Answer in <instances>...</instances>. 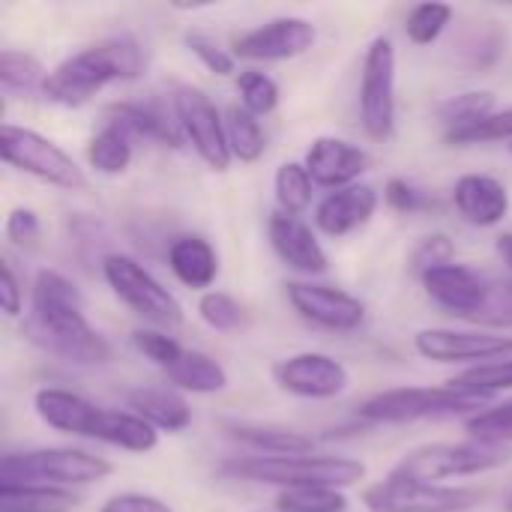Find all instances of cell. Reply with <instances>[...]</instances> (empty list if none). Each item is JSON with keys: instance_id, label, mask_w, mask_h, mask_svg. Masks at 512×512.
Wrapping results in <instances>:
<instances>
[{"instance_id": "44", "label": "cell", "mask_w": 512, "mask_h": 512, "mask_svg": "<svg viewBox=\"0 0 512 512\" xmlns=\"http://www.w3.org/2000/svg\"><path fill=\"white\" fill-rule=\"evenodd\" d=\"M384 201H387L396 213H417V210H426V207L435 204L426 192H420L417 186H411L408 180H399V177H393V180L384 186Z\"/></svg>"}, {"instance_id": "12", "label": "cell", "mask_w": 512, "mask_h": 512, "mask_svg": "<svg viewBox=\"0 0 512 512\" xmlns=\"http://www.w3.org/2000/svg\"><path fill=\"white\" fill-rule=\"evenodd\" d=\"M174 117H177L183 138L192 144V150L207 168L213 171L231 168L234 156H231L228 135H225V117L219 114V108L204 90L192 84H180L174 90Z\"/></svg>"}, {"instance_id": "9", "label": "cell", "mask_w": 512, "mask_h": 512, "mask_svg": "<svg viewBox=\"0 0 512 512\" xmlns=\"http://www.w3.org/2000/svg\"><path fill=\"white\" fill-rule=\"evenodd\" d=\"M0 156L6 165L48 183V186H57V189H66V192H81L87 189V174L78 168V162L63 150L57 147L51 138L33 132V129H24V126H12V123H3L0 129Z\"/></svg>"}, {"instance_id": "14", "label": "cell", "mask_w": 512, "mask_h": 512, "mask_svg": "<svg viewBox=\"0 0 512 512\" xmlns=\"http://www.w3.org/2000/svg\"><path fill=\"white\" fill-rule=\"evenodd\" d=\"M285 294H288L291 309L303 321H309L321 330L351 333L366 321V306L342 288L315 285V282H288Z\"/></svg>"}, {"instance_id": "45", "label": "cell", "mask_w": 512, "mask_h": 512, "mask_svg": "<svg viewBox=\"0 0 512 512\" xmlns=\"http://www.w3.org/2000/svg\"><path fill=\"white\" fill-rule=\"evenodd\" d=\"M99 512H174L162 498L156 495H144V492H123V495H111Z\"/></svg>"}, {"instance_id": "23", "label": "cell", "mask_w": 512, "mask_h": 512, "mask_svg": "<svg viewBox=\"0 0 512 512\" xmlns=\"http://www.w3.org/2000/svg\"><path fill=\"white\" fill-rule=\"evenodd\" d=\"M171 273L192 291H204L219 279V255L201 234H180L168 246Z\"/></svg>"}, {"instance_id": "5", "label": "cell", "mask_w": 512, "mask_h": 512, "mask_svg": "<svg viewBox=\"0 0 512 512\" xmlns=\"http://www.w3.org/2000/svg\"><path fill=\"white\" fill-rule=\"evenodd\" d=\"M492 393L462 390L456 384L444 387H396L369 396L357 417L366 423H417V420H441V417H477L492 402Z\"/></svg>"}, {"instance_id": "27", "label": "cell", "mask_w": 512, "mask_h": 512, "mask_svg": "<svg viewBox=\"0 0 512 512\" xmlns=\"http://www.w3.org/2000/svg\"><path fill=\"white\" fill-rule=\"evenodd\" d=\"M132 135L120 126V123H105L90 141H87V162L93 171L105 174V177H117L123 171H129L132 165Z\"/></svg>"}, {"instance_id": "13", "label": "cell", "mask_w": 512, "mask_h": 512, "mask_svg": "<svg viewBox=\"0 0 512 512\" xmlns=\"http://www.w3.org/2000/svg\"><path fill=\"white\" fill-rule=\"evenodd\" d=\"M273 381L282 393H291L297 399L327 402L351 387V372L330 354L303 351L279 360L273 366Z\"/></svg>"}, {"instance_id": "2", "label": "cell", "mask_w": 512, "mask_h": 512, "mask_svg": "<svg viewBox=\"0 0 512 512\" xmlns=\"http://www.w3.org/2000/svg\"><path fill=\"white\" fill-rule=\"evenodd\" d=\"M33 411L54 432L102 441L126 453H150L159 444V432L141 417H135L132 411L99 408L69 390H57V387L39 390L33 396Z\"/></svg>"}, {"instance_id": "30", "label": "cell", "mask_w": 512, "mask_h": 512, "mask_svg": "<svg viewBox=\"0 0 512 512\" xmlns=\"http://www.w3.org/2000/svg\"><path fill=\"white\" fill-rule=\"evenodd\" d=\"M312 186L315 183H312L303 162H282L276 168V177H273V192H276L279 213L300 216L312 204Z\"/></svg>"}, {"instance_id": "28", "label": "cell", "mask_w": 512, "mask_h": 512, "mask_svg": "<svg viewBox=\"0 0 512 512\" xmlns=\"http://www.w3.org/2000/svg\"><path fill=\"white\" fill-rule=\"evenodd\" d=\"M81 498L54 486H15L0 483V512H72Z\"/></svg>"}, {"instance_id": "19", "label": "cell", "mask_w": 512, "mask_h": 512, "mask_svg": "<svg viewBox=\"0 0 512 512\" xmlns=\"http://www.w3.org/2000/svg\"><path fill=\"white\" fill-rule=\"evenodd\" d=\"M273 252L282 258V264H288L297 273L306 276H321L327 273L330 261L324 246L318 243L315 231L300 219V216H288V213H273L270 225H267Z\"/></svg>"}, {"instance_id": "32", "label": "cell", "mask_w": 512, "mask_h": 512, "mask_svg": "<svg viewBox=\"0 0 512 512\" xmlns=\"http://www.w3.org/2000/svg\"><path fill=\"white\" fill-rule=\"evenodd\" d=\"M45 78H48V72L33 54L12 51V48L0 51V84H3L6 93H12V90L27 93V90H36V87L42 90Z\"/></svg>"}, {"instance_id": "43", "label": "cell", "mask_w": 512, "mask_h": 512, "mask_svg": "<svg viewBox=\"0 0 512 512\" xmlns=\"http://www.w3.org/2000/svg\"><path fill=\"white\" fill-rule=\"evenodd\" d=\"M453 255H456V249H453V243H450L447 234H429V237H423V240L417 243V249L411 252V267H414L417 276H420V273H426V270H432V267L450 264Z\"/></svg>"}, {"instance_id": "35", "label": "cell", "mask_w": 512, "mask_h": 512, "mask_svg": "<svg viewBox=\"0 0 512 512\" xmlns=\"http://www.w3.org/2000/svg\"><path fill=\"white\" fill-rule=\"evenodd\" d=\"M453 21V6L447 3H420L408 12L405 33L414 45H432L441 39L447 24Z\"/></svg>"}, {"instance_id": "17", "label": "cell", "mask_w": 512, "mask_h": 512, "mask_svg": "<svg viewBox=\"0 0 512 512\" xmlns=\"http://www.w3.org/2000/svg\"><path fill=\"white\" fill-rule=\"evenodd\" d=\"M423 291L450 315L465 318V321H477V315L486 309L489 300V279L480 276L477 270L465 267V264H441L432 267L426 273H420Z\"/></svg>"}, {"instance_id": "16", "label": "cell", "mask_w": 512, "mask_h": 512, "mask_svg": "<svg viewBox=\"0 0 512 512\" xmlns=\"http://www.w3.org/2000/svg\"><path fill=\"white\" fill-rule=\"evenodd\" d=\"M414 351L432 363H498L512 357V336L465 333V330H420L414 336Z\"/></svg>"}, {"instance_id": "38", "label": "cell", "mask_w": 512, "mask_h": 512, "mask_svg": "<svg viewBox=\"0 0 512 512\" xmlns=\"http://www.w3.org/2000/svg\"><path fill=\"white\" fill-rule=\"evenodd\" d=\"M450 384H456L462 390L492 393V396H498L501 390H512V357L498 360V363H486V366H474V369L456 375Z\"/></svg>"}, {"instance_id": "24", "label": "cell", "mask_w": 512, "mask_h": 512, "mask_svg": "<svg viewBox=\"0 0 512 512\" xmlns=\"http://www.w3.org/2000/svg\"><path fill=\"white\" fill-rule=\"evenodd\" d=\"M105 117L111 123H120L132 138H147L165 147H180L183 141L177 120H168V114L153 102H111L105 108Z\"/></svg>"}, {"instance_id": "36", "label": "cell", "mask_w": 512, "mask_h": 512, "mask_svg": "<svg viewBox=\"0 0 512 512\" xmlns=\"http://www.w3.org/2000/svg\"><path fill=\"white\" fill-rule=\"evenodd\" d=\"M198 318L216 333H234L246 324L243 306L225 291H204L198 300Z\"/></svg>"}, {"instance_id": "49", "label": "cell", "mask_w": 512, "mask_h": 512, "mask_svg": "<svg viewBox=\"0 0 512 512\" xmlns=\"http://www.w3.org/2000/svg\"><path fill=\"white\" fill-rule=\"evenodd\" d=\"M510 147H512V144H510Z\"/></svg>"}, {"instance_id": "20", "label": "cell", "mask_w": 512, "mask_h": 512, "mask_svg": "<svg viewBox=\"0 0 512 512\" xmlns=\"http://www.w3.org/2000/svg\"><path fill=\"white\" fill-rule=\"evenodd\" d=\"M375 210H378V192L366 183H357L348 189L327 192L324 201L315 207V225L321 234L339 240L369 225Z\"/></svg>"}, {"instance_id": "7", "label": "cell", "mask_w": 512, "mask_h": 512, "mask_svg": "<svg viewBox=\"0 0 512 512\" xmlns=\"http://www.w3.org/2000/svg\"><path fill=\"white\" fill-rule=\"evenodd\" d=\"M111 474V462L72 447H42L24 453H6L0 459V483L15 486H90Z\"/></svg>"}, {"instance_id": "4", "label": "cell", "mask_w": 512, "mask_h": 512, "mask_svg": "<svg viewBox=\"0 0 512 512\" xmlns=\"http://www.w3.org/2000/svg\"><path fill=\"white\" fill-rule=\"evenodd\" d=\"M225 477L285 489H348L366 477V465L345 456H246L219 468Z\"/></svg>"}, {"instance_id": "3", "label": "cell", "mask_w": 512, "mask_h": 512, "mask_svg": "<svg viewBox=\"0 0 512 512\" xmlns=\"http://www.w3.org/2000/svg\"><path fill=\"white\" fill-rule=\"evenodd\" d=\"M141 72H144V48L138 45V39L108 36L60 60L48 72L42 93L48 102L75 108L90 102L108 84L135 81Z\"/></svg>"}, {"instance_id": "33", "label": "cell", "mask_w": 512, "mask_h": 512, "mask_svg": "<svg viewBox=\"0 0 512 512\" xmlns=\"http://www.w3.org/2000/svg\"><path fill=\"white\" fill-rule=\"evenodd\" d=\"M237 93L240 105L255 117H267L279 105V84L261 69H243L237 75Z\"/></svg>"}, {"instance_id": "1", "label": "cell", "mask_w": 512, "mask_h": 512, "mask_svg": "<svg viewBox=\"0 0 512 512\" xmlns=\"http://www.w3.org/2000/svg\"><path fill=\"white\" fill-rule=\"evenodd\" d=\"M21 333L30 345L69 366H105L114 357L111 342L87 321L81 291L57 270L36 273Z\"/></svg>"}, {"instance_id": "25", "label": "cell", "mask_w": 512, "mask_h": 512, "mask_svg": "<svg viewBox=\"0 0 512 512\" xmlns=\"http://www.w3.org/2000/svg\"><path fill=\"white\" fill-rule=\"evenodd\" d=\"M228 438L255 450L258 456H312L315 441L297 429L264 426V423H225Z\"/></svg>"}, {"instance_id": "18", "label": "cell", "mask_w": 512, "mask_h": 512, "mask_svg": "<svg viewBox=\"0 0 512 512\" xmlns=\"http://www.w3.org/2000/svg\"><path fill=\"white\" fill-rule=\"evenodd\" d=\"M306 171L315 186L324 189H348L357 186L360 174L369 168V153L345 138L333 135H318L312 147L306 150Z\"/></svg>"}, {"instance_id": "6", "label": "cell", "mask_w": 512, "mask_h": 512, "mask_svg": "<svg viewBox=\"0 0 512 512\" xmlns=\"http://www.w3.org/2000/svg\"><path fill=\"white\" fill-rule=\"evenodd\" d=\"M510 462V444L468 438V441H444V444L417 447L408 456H402V462L390 471V477L414 480V483H441V480H453V477L489 474Z\"/></svg>"}, {"instance_id": "46", "label": "cell", "mask_w": 512, "mask_h": 512, "mask_svg": "<svg viewBox=\"0 0 512 512\" xmlns=\"http://www.w3.org/2000/svg\"><path fill=\"white\" fill-rule=\"evenodd\" d=\"M0 306L9 318H18L21 315V306H24V291H21V282L12 270V264L3 258L0 261Z\"/></svg>"}, {"instance_id": "10", "label": "cell", "mask_w": 512, "mask_h": 512, "mask_svg": "<svg viewBox=\"0 0 512 512\" xmlns=\"http://www.w3.org/2000/svg\"><path fill=\"white\" fill-rule=\"evenodd\" d=\"M360 123L372 141H387L396 129V48L390 36H375L363 54Z\"/></svg>"}, {"instance_id": "47", "label": "cell", "mask_w": 512, "mask_h": 512, "mask_svg": "<svg viewBox=\"0 0 512 512\" xmlns=\"http://www.w3.org/2000/svg\"><path fill=\"white\" fill-rule=\"evenodd\" d=\"M495 252H498V258L512 270V231L501 234V237L495 240Z\"/></svg>"}, {"instance_id": "31", "label": "cell", "mask_w": 512, "mask_h": 512, "mask_svg": "<svg viewBox=\"0 0 512 512\" xmlns=\"http://www.w3.org/2000/svg\"><path fill=\"white\" fill-rule=\"evenodd\" d=\"M444 141L450 147H474V144H498L512 141V105L504 111H492L474 123L456 126L444 132Z\"/></svg>"}, {"instance_id": "48", "label": "cell", "mask_w": 512, "mask_h": 512, "mask_svg": "<svg viewBox=\"0 0 512 512\" xmlns=\"http://www.w3.org/2000/svg\"><path fill=\"white\" fill-rule=\"evenodd\" d=\"M504 510H507V512H512V498H510V501H507V507H504Z\"/></svg>"}, {"instance_id": "15", "label": "cell", "mask_w": 512, "mask_h": 512, "mask_svg": "<svg viewBox=\"0 0 512 512\" xmlns=\"http://www.w3.org/2000/svg\"><path fill=\"white\" fill-rule=\"evenodd\" d=\"M318 39V30L309 18L300 15H282L258 24L255 30L234 39V57L240 60H291L306 54Z\"/></svg>"}, {"instance_id": "41", "label": "cell", "mask_w": 512, "mask_h": 512, "mask_svg": "<svg viewBox=\"0 0 512 512\" xmlns=\"http://www.w3.org/2000/svg\"><path fill=\"white\" fill-rule=\"evenodd\" d=\"M186 48L213 72V75H231L234 72V54H228L225 48H219V42H213L207 33L201 30H189L186 33Z\"/></svg>"}, {"instance_id": "26", "label": "cell", "mask_w": 512, "mask_h": 512, "mask_svg": "<svg viewBox=\"0 0 512 512\" xmlns=\"http://www.w3.org/2000/svg\"><path fill=\"white\" fill-rule=\"evenodd\" d=\"M165 378L183 390V393H195V396H210V393H222L228 387V372L207 354L183 348V354L165 369Z\"/></svg>"}, {"instance_id": "39", "label": "cell", "mask_w": 512, "mask_h": 512, "mask_svg": "<svg viewBox=\"0 0 512 512\" xmlns=\"http://www.w3.org/2000/svg\"><path fill=\"white\" fill-rule=\"evenodd\" d=\"M468 432H471V438H483V441L510 444L512 447V402L498 405V408H486L483 414L471 417Z\"/></svg>"}, {"instance_id": "40", "label": "cell", "mask_w": 512, "mask_h": 512, "mask_svg": "<svg viewBox=\"0 0 512 512\" xmlns=\"http://www.w3.org/2000/svg\"><path fill=\"white\" fill-rule=\"evenodd\" d=\"M3 234L12 246L18 249H36L39 240H42V222L36 216V210L30 207H15L9 210L6 216V225H3Z\"/></svg>"}, {"instance_id": "11", "label": "cell", "mask_w": 512, "mask_h": 512, "mask_svg": "<svg viewBox=\"0 0 512 512\" xmlns=\"http://www.w3.org/2000/svg\"><path fill=\"white\" fill-rule=\"evenodd\" d=\"M483 501V489H453L441 483H414L396 477L372 483L363 492V504L369 512H471Z\"/></svg>"}, {"instance_id": "21", "label": "cell", "mask_w": 512, "mask_h": 512, "mask_svg": "<svg viewBox=\"0 0 512 512\" xmlns=\"http://www.w3.org/2000/svg\"><path fill=\"white\" fill-rule=\"evenodd\" d=\"M453 204L459 216L474 228H492L510 213V192L498 177L465 174L453 186Z\"/></svg>"}, {"instance_id": "8", "label": "cell", "mask_w": 512, "mask_h": 512, "mask_svg": "<svg viewBox=\"0 0 512 512\" xmlns=\"http://www.w3.org/2000/svg\"><path fill=\"white\" fill-rule=\"evenodd\" d=\"M102 276L114 297L129 306L138 318L150 321L159 330H177L183 324V306L180 300L159 282L153 279L135 258L111 252L102 258Z\"/></svg>"}, {"instance_id": "37", "label": "cell", "mask_w": 512, "mask_h": 512, "mask_svg": "<svg viewBox=\"0 0 512 512\" xmlns=\"http://www.w3.org/2000/svg\"><path fill=\"white\" fill-rule=\"evenodd\" d=\"M492 111H495V93H489V90H471V93H462V96L447 99L438 108V117L447 123V129H456V126L474 123V120H480V117H486Z\"/></svg>"}, {"instance_id": "22", "label": "cell", "mask_w": 512, "mask_h": 512, "mask_svg": "<svg viewBox=\"0 0 512 512\" xmlns=\"http://www.w3.org/2000/svg\"><path fill=\"white\" fill-rule=\"evenodd\" d=\"M126 411L150 423L156 432H183L192 423L189 402L168 387H135L126 393Z\"/></svg>"}, {"instance_id": "34", "label": "cell", "mask_w": 512, "mask_h": 512, "mask_svg": "<svg viewBox=\"0 0 512 512\" xmlns=\"http://www.w3.org/2000/svg\"><path fill=\"white\" fill-rule=\"evenodd\" d=\"M342 489H285L276 495V512H345Z\"/></svg>"}, {"instance_id": "29", "label": "cell", "mask_w": 512, "mask_h": 512, "mask_svg": "<svg viewBox=\"0 0 512 512\" xmlns=\"http://www.w3.org/2000/svg\"><path fill=\"white\" fill-rule=\"evenodd\" d=\"M225 135H228V147H231V156L237 162H258L267 150V138H264V129L258 123L255 114H249L243 105H231L225 111Z\"/></svg>"}, {"instance_id": "42", "label": "cell", "mask_w": 512, "mask_h": 512, "mask_svg": "<svg viewBox=\"0 0 512 512\" xmlns=\"http://www.w3.org/2000/svg\"><path fill=\"white\" fill-rule=\"evenodd\" d=\"M477 324L512 327V279H489V300L477 315Z\"/></svg>"}]
</instances>
